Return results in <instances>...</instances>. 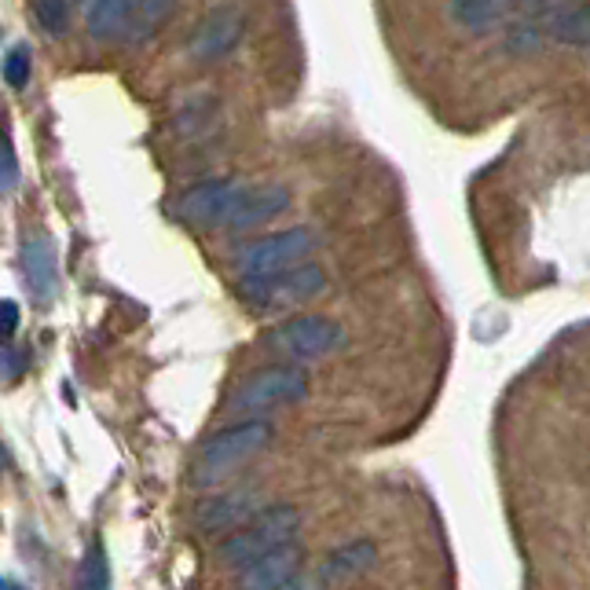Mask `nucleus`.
I'll use <instances>...</instances> for the list:
<instances>
[{"label":"nucleus","instance_id":"obj_5","mask_svg":"<svg viewBox=\"0 0 590 590\" xmlns=\"http://www.w3.org/2000/svg\"><path fill=\"white\" fill-rule=\"evenodd\" d=\"M165 0H82L85 26L99 41H140L165 15Z\"/></svg>","mask_w":590,"mask_h":590},{"label":"nucleus","instance_id":"obj_19","mask_svg":"<svg viewBox=\"0 0 590 590\" xmlns=\"http://www.w3.org/2000/svg\"><path fill=\"white\" fill-rule=\"evenodd\" d=\"M19 180H22L19 154H15V147H11L8 136L0 132V199L11 195V191L19 187Z\"/></svg>","mask_w":590,"mask_h":590},{"label":"nucleus","instance_id":"obj_4","mask_svg":"<svg viewBox=\"0 0 590 590\" xmlns=\"http://www.w3.org/2000/svg\"><path fill=\"white\" fill-rule=\"evenodd\" d=\"M320 238L312 228H287V232H271L265 238H254L238 249L235 268L243 279H265L279 276V271H290L298 265H309V257L315 254Z\"/></svg>","mask_w":590,"mask_h":590},{"label":"nucleus","instance_id":"obj_23","mask_svg":"<svg viewBox=\"0 0 590 590\" xmlns=\"http://www.w3.org/2000/svg\"><path fill=\"white\" fill-rule=\"evenodd\" d=\"M282 590H309V587H282Z\"/></svg>","mask_w":590,"mask_h":590},{"label":"nucleus","instance_id":"obj_9","mask_svg":"<svg viewBox=\"0 0 590 590\" xmlns=\"http://www.w3.org/2000/svg\"><path fill=\"white\" fill-rule=\"evenodd\" d=\"M22 279H26V290L37 298V304H52L60 298V257H55V243L44 232L30 235L22 243Z\"/></svg>","mask_w":590,"mask_h":590},{"label":"nucleus","instance_id":"obj_17","mask_svg":"<svg viewBox=\"0 0 590 590\" xmlns=\"http://www.w3.org/2000/svg\"><path fill=\"white\" fill-rule=\"evenodd\" d=\"M74 590H110V561L104 554V543H93L77 565Z\"/></svg>","mask_w":590,"mask_h":590},{"label":"nucleus","instance_id":"obj_14","mask_svg":"<svg viewBox=\"0 0 590 590\" xmlns=\"http://www.w3.org/2000/svg\"><path fill=\"white\" fill-rule=\"evenodd\" d=\"M525 4L528 0H455V4H451V19H455L462 30H492Z\"/></svg>","mask_w":590,"mask_h":590},{"label":"nucleus","instance_id":"obj_7","mask_svg":"<svg viewBox=\"0 0 590 590\" xmlns=\"http://www.w3.org/2000/svg\"><path fill=\"white\" fill-rule=\"evenodd\" d=\"M342 326L326 315H298V320H287L268 334V345L290 360H323L334 348H342Z\"/></svg>","mask_w":590,"mask_h":590},{"label":"nucleus","instance_id":"obj_10","mask_svg":"<svg viewBox=\"0 0 590 590\" xmlns=\"http://www.w3.org/2000/svg\"><path fill=\"white\" fill-rule=\"evenodd\" d=\"M301 547H282V550H271L265 558H257L254 565H246V569H238V590H282L290 587V580L298 576L301 569Z\"/></svg>","mask_w":590,"mask_h":590},{"label":"nucleus","instance_id":"obj_20","mask_svg":"<svg viewBox=\"0 0 590 590\" xmlns=\"http://www.w3.org/2000/svg\"><path fill=\"white\" fill-rule=\"evenodd\" d=\"M0 74H4V82L11 88H22V85L30 82V49H26V44H19V49L8 52V60H4V66H0Z\"/></svg>","mask_w":590,"mask_h":590},{"label":"nucleus","instance_id":"obj_22","mask_svg":"<svg viewBox=\"0 0 590 590\" xmlns=\"http://www.w3.org/2000/svg\"><path fill=\"white\" fill-rule=\"evenodd\" d=\"M0 590H26L19 580H8V576H0Z\"/></svg>","mask_w":590,"mask_h":590},{"label":"nucleus","instance_id":"obj_6","mask_svg":"<svg viewBox=\"0 0 590 590\" xmlns=\"http://www.w3.org/2000/svg\"><path fill=\"white\" fill-rule=\"evenodd\" d=\"M323 287H326L323 271L309 260V265L279 271V276L243 279V298L260 312H279V309H293V304L312 301Z\"/></svg>","mask_w":590,"mask_h":590},{"label":"nucleus","instance_id":"obj_3","mask_svg":"<svg viewBox=\"0 0 590 590\" xmlns=\"http://www.w3.org/2000/svg\"><path fill=\"white\" fill-rule=\"evenodd\" d=\"M309 393V374L298 363H276V367H260L246 374L228 396V411L235 415H265L271 407L298 404Z\"/></svg>","mask_w":590,"mask_h":590},{"label":"nucleus","instance_id":"obj_18","mask_svg":"<svg viewBox=\"0 0 590 590\" xmlns=\"http://www.w3.org/2000/svg\"><path fill=\"white\" fill-rule=\"evenodd\" d=\"M71 11H74V0H33V15L44 26V33H52V37H63L66 26H71Z\"/></svg>","mask_w":590,"mask_h":590},{"label":"nucleus","instance_id":"obj_1","mask_svg":"<svg viewBox=\"0 0 590 590\" xmlns=\"http://www.w3.org/2000/svg\"><path fill=\"white\" fill-rule=\"evenodd\" d=\"M271 437H276V429L268 422H260V418L221 429L217 437H210L206 444H202L195 466H191V481L199 487H213V484L228 481L235 470H243L249 459L268 448Z\"/></svg>","mask_w":590,"mask_h":590},{"label":"nucleus","instance_id":"obj_15","mask_svg":"<svg viewBox=\"0 0 590 590\" xmlns=\"http://www.w3.org/2000/svg\"><path fill=\"white\" fill-rule=\"evenodd\" d=\"M374 561H378V550H374V543H367V539L348 543V547H337L331 558H326L323 580H353V576L367 572Z\"/></svg>","mask_w":590,"mask_h":590},{"label":"nucleus","instance_id":"obj_8","mask_svg":"<svg viewBox=\"0 0 590 590\" xmlns=\"http://www.w3.org/2000/svg\"><path fill=\"white\" fill-rule=\"evenodd\" d=\"M243 191L246 184H238V180H210V184L191 187L176 199V217L195 224V228H228Z\"/></svg>","mask_w":590,"mask_h":590},{"label":"nucleus","instance_id":"obj_12","mask_svg":"<svg viewBox=\"0 0 590 590\" xmlns=\"http://www.w3.org/2000/svg\"><path fill=\"white\" fill-rule=\"evenodd\" d=\"M238 37H243V19L235 11H217V15H210L191 33V55L202 63H213L221 55H228L238 44Z\"/></svg>","mask_w":590,"mask_h":590},{"label":"nucleus","instance_id":"obj_21","mask_svg":"<svg viewBox=\"0 0 590 590\" xmlns=\"http://www.w3.org/2000/svg\"><path fill=\"white\" fill-rule=\"evenodd\" d=\"M19 331V304L0 301V345H8Z\"/></svg>","mask_w":590,"mask_h":590},{"label":"nucleus","instance_id":"obj_11","mask_svg":"<svg viewBox=\"0 0 590 590\" xmlns=\"http://www.w3.org/2000/svg\"><path fill=\"white\" fill-rule=\"evenodd\" d=\"M287 206H290V191L282 184H257V187L246 184L243 199H238V210L232 213V221H228V232L257 228V224L279 217Z\"/></svg>","mask_w":590,"mask_h":590},{"label":"nucleus","instance_id":"obj_16","mask_svg":"<svg viewBox=\"0 0 590 590\" xmlns=\"http://www.w3.org/2000/svg\"><path fill=\"white\" fill-rule=\"evenodd\" d=\"M547 30H550V37H558L561 44H590V0L550 11Z\"/></svg>","mask_w":590,"mask_h":590},{"label":"nucleus","instance_id":"obj_13","mask_svg":"<svg viewBox=\"0 0 590 590\" xmlns=\"http://www.w3.org/2000/svg\"><path fill=\"white\" fill-rule=\"evenodd\" d=\"M257 509V495L254 492H224L217 498H206V506L199 509V525L206 532H232L243 528L246 521H254Z\"/></svg>","mask_w":590,"mask_h":590},{"label":"nucleus","instance_id":"obj_2","mask_svg":"<svg viewBox=\"0 0 590 590\" xmlns=\"http://www.w3.org/2000/svg\"><path fill=\"white\" fill-rule=\"evenodd\" d=\"M301 528V514L287 503L268 506L265 514H257L254 521H246L243 528H235L228 539L217 547V561L232 565V569H246L257 558H265L271 550L290 547L293 536Z\"/></svg>","mask_w":590,"mask_h":590}]
</instances>
